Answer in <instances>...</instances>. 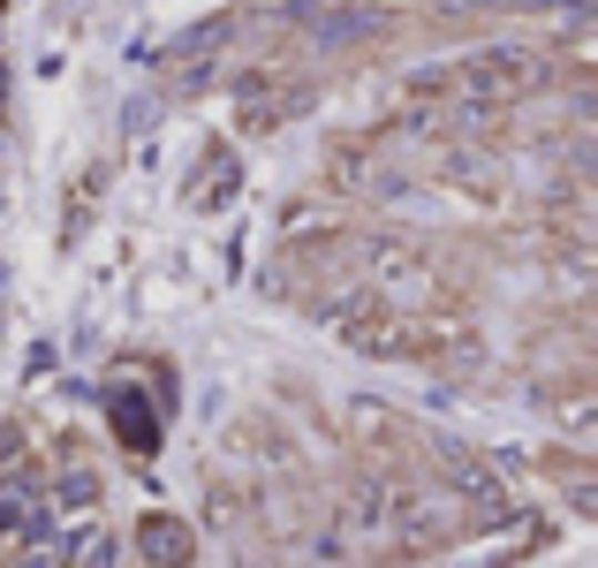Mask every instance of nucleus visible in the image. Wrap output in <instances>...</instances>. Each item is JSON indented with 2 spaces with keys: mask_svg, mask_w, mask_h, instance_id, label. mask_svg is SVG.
Instances as JSON below:
<instances>
[{
  "mask_svg": "<svg viewBox=\"0 0 598 568\" xmlns=\"http://www.w3.org/2000/svg\"><path fill=\"white\" fill-rule=\"evenodd\" d=\"M16 568H53V554H23V561H16Z\"/></svg>",
  "mask_w": 598,
  "mask_h": 568,
  "instance_id": "0eeeda50",
  "label": "nucleus"
},
{
  "mask_svg": "<svg viewBox=\"0 0 598 568\" xmlns=\"http://www.w3.org/2000/svg\"><path fill=\"white\" fill-rule=\"evenodd\" d=\"M91 493H99V485H91V478H84V470H77V478H69V485H61V500H69V508H84V500H91Z\"/></svg>",
  "mask_w": 598,
  "mask_h": 568,
  "instance_id": "423d86ee",
  "label": "nucleus"
},
{
  "mask_svg": "<svg viewBox=\"0 0 598 568\" xmlns=\"http://www.w3.org/2000/svg\"><path fill=\"white\" fill-rule=\"evenodd\" d=\"M23 516H31V478H8L0 485V530L23 524Z\"/></svg>",
  "mask_w": 598,
  "mask_h": 568,
  "instance_id": "20e7f679",
  "label": "nucleus"
},
{
  "mask_svg": "<svg viewBox=\"0 0 598 568\" xmlns=\"http://www.w3.org/2000/svg\"><path fill=\"white\" fill-rule=\"evenodd\" d=\"M530 77H538V61H530V53H515V45H500V53H470V61H455V69H432V77H417V91L463 84L470 99H500V91H523Z\"/></svg>",
  "mask_w": 598,
  "mask_h": 568,
  "instance_id": "f257e3e1",
  "label": "nucleus"
},
{
  "mask_svg": "<svg viewBox=\"0 0 598 568\" xmlns=\"http://www.w3.org/2000/svg\"><path fill=\"white\" fill-rule=\"evenodd\" d=\"M69 554H77V568H107L114 561V538H77Z\"/></svg>",
  "mask_w": 598,
  "mask_h": 568,
  "instance_id": "39448f33",
  "label": "nucleus"
},
{
  "mask_svg": "<svg viewBox=\"0 0 598 568\" xmlns=\"http://www.w3.org/2000/svg\"><path fill=\"white\" fill-rule=\"evenodd\" d=\"M114 425H122L129 447H152V409H144L136 387H114Z\"/></svg>",
  "mask_w": 598,
  "mask_h": 568,
  "instance_id": "f03ea898",
  "label": "nucleus"
},
{
  "mask_svg": "<svg viewBox=\"0 0 598 568\" xmlns=\"http://www.w3.org/2000/svg\"><path fill=\"white\" fill-rule=\"evenodd\" d=\"M144 554H152L160 568H174L182 554H190V538H182V524H168V516H152V524H144Z\"/></svg>",
  "mask_w": 598,
  "mask_h": 568,
  "instance_id": "7ed1b4c3",
  "label": "nucleus"
},
{
  "mask_svg": "<svg viewBox=\"0 0 598 568\" xmlns=\"http://www.w3.org/2000/svg\"><path fill=\"white\" fill-rule=\"evenodd\" d=\"M174 568H182V561H174Z\"/></svg>",
  "mask_w": 598,
  "mask_h": 568,
  "instance_id": "6e6552de",
  "label": "nucleus"
}]
</instances>
